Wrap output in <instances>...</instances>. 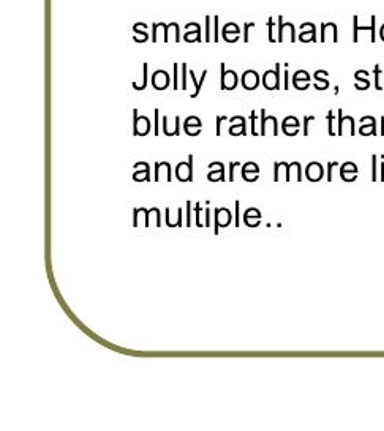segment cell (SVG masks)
I'll list each match as a JSON object with an SVG mask.
<instances>
[{
    "label": "cell",
    "mask_w": 384,
    "mask_h": 431,
    "mask_svg": "<svg viewBox=\"0 0 384 431\" xmlns=\"http://www.w3.org/2000/svg\"><path fill=\"white\" fill-rule=\"evenodd\" d=\"M375 22H377V17L372 16L370 17V25H359V16H353V41L354 43L359 41V32H369L370 33V41L375 43L377 41Z\"/></svg>",
    "instance_id": "cell-1"
},
{
    "label": "cell",
    "mask_w": 384,
    "mask_h": 431,
    "mask_svg": "<svg viewBox=\"0 0 384 431\" xmlns=\"http://www.w3.org/2000/svg\"><path fill=\"white\" fill-rule=\"evenodd\" d=\"M278 35H277V41L278 43H283L285 40H290L291 43L297 41V36H296V27L293 22H285L283 21V16H278Z\"/></svg>",
    "instance_id": "cell-2"
},
{
    "label": "cell",
    "mask_w": 384,
    "mask_h": 431,
    "mask_svg": "<svg viewBox=\"0 0 384 431\" xmlns=\"http://www.w3.org/2000/svg\"><path fill=\"white\" fill-rule=\"evenodd\" d=\"M220 87L222 90H234L239 84V76L234 70H226L225 63H220Z\"/></svg>",
    "instance_id": "cell-3"
},
{
    "label": "cell",
    "mask_w": 384,
    "mask_h": 431,
    "mask_svg": "<svg viewBox=\"0 0 384 431\" xmlns=\"http://www.w3.org/2000/svg\"><path fill=\"white\" fill-rule=\"evenodd\" d=\"M261 82L266 90H280V63H275L274 70L264 71Z\"/></svg>",
    "instance_id": "cell-4"
},
{
    "label": "cell",
    "mask_w": 384,
    "mask_h": 431,
    "mask_svg": "<svg viewBox=\"0 0 384 431\" xmlns=\"http://www.w3.org/2000/svg\"><path fill=\"white\" fill-rule=\"evenodd\" d=\"M133 135L134 136H146L150 133L152 123L147 119V116H138V109H133Z\"/></svg>",
    "instance_id": "cell-5"
},
{
    "label": "cell",
    "mask_w": 384,
    "mask_h": 431,
    "mask_svg": "<svg viewBox=\"0 0 384 431\" xmlns=\"http://www.w3.org/2000/svg\"><path fill=\"white\" fill-rule=\"evenodd\" d=\"M176 177L180 182L193 180V155L188 157V161H180L176 168Z\"/></svg>",
    "instance_id": "cell-6"
},
{
    "label": "cell",
    "mask_w": 384,
    "mask_h": 431,
    "mask_svg": "<svg viewBox=\"0 0 384 431\" xmlns=\"http://www.w3.org/2000/svg\"><path fill=\"white\" fill-rule=\"evenodd\" d=\"M214 214H215V229H214V232L218 234V232H220V227H226L229 223H231L233 216H231V212H229L226 207H223V209H215Z\"/></svg>",
    "instance_id": "cell-7"
},
{
    "label": "cell",
    "mask_w": 384,
    "mask_h": 431,
    "mask_svg": "<svg viewBox=\"0 0 384 431\" xmlns=\"http://www.w3.org/2000/svg\"><path fill=\"white\" fill-rule=\"evenodd\" d=\"M332 41V43H337L339 41V33H337V24L334 22H326L321 24V38L320 41L326 43V41Z\"/></svg>",
    "instance_id": "cell-8"
},
{
    "label": "cell",
    "mask_w": 384,
    "mask_h": 431,
    "mask_svg": "<svg viewBox=\"0 0 384 431\" xmlns=\"http://www.w3.org/2000/svg\"><path fill=\"white\" fill-rule=\"evenodd\" d=\"M241 84L245 90H255L259 85V74L255 70H245L241 76Z\"/></svg>",
    "instance_id": "cell-9"
},
{
    "label": "cell",
    "mask_w": 384,
    "mask_h": 431,
    "mask_svg": "<svg viewBox=\"0 0 384 431\" xmlns=\"http://www.w3.org/2000/svg\"><path fill=\"white\" fill-rule=\"evenodd\" d=\"M169 82H171L169 74H168V71H165V70H157L155 73L152 74V85H153V89L165 90V89L169 87Z\"/></svg>",
    "instance_id": "cell-10"
},
{
    "label": "cell",
    "mask_w": 384,
    "mask_h": 431,
    "mask_svg": "<svg viewBox=\"0 0 384 431\" xmlns=\"http://www.w3.org/2000/svg\"><path fill=\"white\" fill-rule=\"evenodd\" d=\"M201 130H203V122H201L196 116H190L184 122V131L188 136H198Z\"/></svg>",
    "instance_id": "cell-11"
},
{
    "label": "cell",
    "mask_w": 384,
    "mask_h": 431,
    "mask_svg": "<svg viewBox=\"0 0 384 431\" xmlns=\"http://www.w3.org/2000/svg\"><path fill=\"white\" fill-rule=\"evenodd\" d=\"M229 120H231L229 135H233V136H245L247 135V120L242 116H236Z\"/></svg>",
    "instance_id": "cell-12"
},
{
    "label": "cell",
    "mask_w": 384,
    "mask_h": 431,
    "mask_svg": "<svg viewBox=\"0 0 384 431\" xmlns=\"http://www.w3.org/2000/svg\"><path fill=\"white\" fill-rule=\"evenodd\" d=\"M359 133L362 136H375L377 135V122H375V117L372 116H364L361 119V128H359Z\"/></svg>",
    "instance_id": "cell-13"
},
{
    "label": "cell",
    "mask_w": 384,
    "mask_h": 431,
    "mask_svg": "<svg viewBox=\"0 0 384 431\" xmlns=\"http://www.w3.org/2000/svg\"><path fill=\"white\" fill-rule=\"evenodd\" d=\"M207 179L210 182H218V180H226L225 177V165L220 161H214L209 165V174H207Z\"/></svg>",
    "instance_id": "cell-14"
},
{
    "label": "cell",
    "mask_w": 384,
    "mask_h": 431,
    "mask_svg": "<svg viewBox=\"0 0 384 431\" xmlns=\"http://www.w3.org/2000/svg\"><path fill=\"white\" fill-rule=\"evenodd\" d=\"M323 176H324V169H323V166L320 165L318 161H312V163L307 165L305 177L309 179L310 182H318V180L323 179Z\"/></svg>",
    "instance_id": "cell-15"
},
{
    "label": "cell",
    "mask_w": 384,
    "mask_h": 431,
    "mask_svg": "<svg viewBox=\"0 0 384 431\" xmlns=\"http://www.w3.org/2000/svg\"><path fill=\"white\" fill-rule=\"evenodd\" d=\"M293 85L297 90H307L310 85V74L305 70H297L293 74Z\"/></svg>",
    "instance_id": "cell-16"
},
{
    "label": "cell",
    "mask_w": 384,
    "mask_h": 431,
    "mask_svg": "<svg viewBox=\"0 0 384 431\" xmlns=\"http://www.w3.org/2000/svg\"><path fill=\"white\" fill-rule=\"evenodd\" d=\"M299 27H301L302 33L299 35L297 40L302 41V43H310V41L315 43L316 41V27H315L313 22H304Z\"/></svg>",
    "instance_id": "cell-17"
},
{
    "label": "cell",
    "mask_w": 384,
    "mask_h": 431,
    "mask_svg": "<svg viewBox=\"0 0 384 431\" xmlns=\"http://www.w3.org/2000/svg\"><path fill=\"white\" fill-rule=\"evenodd\" d=\"M299 127H301V123L294 116H288L282 122V131L286 136H296L297 133H299Z\"/></svg>",
    "instance_id": "cell-18"
},
{
    "label": "cell",
    "mask_w": 384,
    "mask_h": 431,
    "mask_svg": "<svg viewBox=\"0 0 384 431\" xmlns=\"http://www.w3.org/2000/svg\"><path fill=\"white\" fill-rule=\"evenodd\" d=\"M241 35V28H239V25H236V24H233V22H228L223 28H222V36H223V40L226 41V43H236Z\"/></svg>",
    "instance_id": "cell-19"
},
{
    "label": "cell",
    "mask_w": 384,
    "mask_h": 431,
    "mask_svg": "<svg viewBox=\"0 0 384 431\" xmlns=\"http://www.w3.org/2000/svg\"><path fill=\"white\" fill-rule=\"evenodd\" d=\"M169 38H172L176 43L180 41V27L177 22H171L163 25V41H169Z\"/></svg>",
    "instance_id": "cell-20"
},
{
    "label": "cell",
    "mask_w": 384,
    "mask_h": 431,
    "mask_svg": "<svg viewBox=\"0 0 384 431\" xmlns=\"http://www.w3.org/2000/svg\"><path fill=\"white\" fill-rule=\"evenodd\" d=\"M259 116H261V130H259V133L264 136L267 133V125L271 123V125H272V133L277 136L278 135V122H277V119L274 116H266V109H261V114H259Z\"/></svg>",
    "instance_id": "cell-21"
},
{
    "label": "cell",
    "mask_w": 384,
    "mask_h": 431,
    "mask_svg": "<svg viewBox=\"0 0 384 431\" xmlns=\"http://www.w3.org/2000/svg\"><path fill=\"white\" fill-rule=\"evenodd\" d=\"M340 177H342V180H345V182L356 180V177H358V168H356V165H354V163H351V161H347L345 165H342V168H340Z\"/></svg>",
    "instance_id": "cell-22"
},
{
    "label": "cell",
    "mask_w": 384,
    "mask_h": 431,
    "mask_svg": "<svg viewBox=\"0 0 384 431\" xmlns=\"http://www.w3.org/2000/svg\"><path fill=\"white\" fill-rule=\"evenodd\" d=\"M155 182H160L161 179H166L168 182H171V165L168 161H161V163H155Z\"/></svg>",
    "instance_id": "cell-23"
},
{
    "label": "cell",
    "mask_w": 384,
    "mask_h": 431,
    "mask_svg": "<svg viewBox=\"0 0 384 431\" xmlns=\"http://www.w3.org/2000/svg\"><path fill=\"white\" fill-rule=\"evenodd\" d=\"M259 176V168L256 163L253 161H248L242 166V179L247 182H255Z\"/></svg>",
    "instance_id": "cell-24"
},
{
    "label": "cell",
    "mask_w": 384,
    "mask_h": 431,
    "mask_svg": "<svg viewBox=\"0 0 384 431\" xmlns=\"http://www.w3.org/2000/svg\"><path fill=\"white\" fill-rule=\"evenodd\" d=\"M133 33H134V38L133 40L136 43H146L147 40H150L149 35H147V25L144 22H138L133 25Z\"/></svg>",
    "instance_id": "cell-25"
},
{
    "label": "cell",
    "mask_w": 384,
    "mask_h": 431,
    "mask_svg": "<svg viewBox=\"0 0 384 431\" xmlns=\"http://www.w3.org/2000/svg\"><path fill=\"white\" fill-rule=\"evenodd\" d=\"M191 27H193V32H185V35H184V41H187V43H201L204 40L203 36H201V27H199V24L198 22H188Z\"/></svg>",
    "instance_id": "cell-26"
},
{
    "label": "cell",
    "mask_w": 384,
    "mask_h": 431,
    "mask_svg": "<svg viewBox=\"0 0 384 431\" xmlns=\"http://www.w3.org/2000/svg\"><path fill=\"white\" fill-rule=\"evenodd\" d=\"M369 76V71L366 70H359L354 73V81H356V89L358 90H367L370 87V81L366 78Z\"/></svg>",
    "instance_id": "cell-27"
},
{
    "label": "cell",
    "mask_w": 384,
    "mask_h": 431,
    "mask_svg": "<svg viewBox=\"0 0 384 431\" xmlns=\"http://www.w3.org/2000/svg\"><path fill=\"white\" fill-rule=\"evenodd\" d=\"M326 76H328V71H324V70H318V71H315V74H313V78H315V89L316 90H326L329 87V81H328V78H326Z\"/></svg>",
    "instance_id": "cell-28"
},
{
    "label": "cell",
    "mask_w": 384,
    "mask_h": 431,
    "mask_svg": "<svg viewBox=\"0 0 384 431\" xmlns=\"http://www.w3.org/2000/svg\"><path fill=\"white\" fill-rule=\"evenodd\" d=\"M252 219H255L256 223H259V219H261V212H259V210L255 209V207L247 209L245 214H244V221H245L247 226L253 227V221H252Z\"/></svg>",
    "instance_id": "cell-29"
},
{
    "label": "cell",
    "mask_w": 384,
    "mask_h": 431,
    "mask_svg": "<svg viewBox=\"0 0 384 431\" xmlns=\"http://www.w3.org/2000/svg\"><path fill=\"white\" fill-rule=\"evenodd\" d=\"M188 74H190V78L193 79V84H195V92L191 93L190 97H191V98H196L198 95H199V92H201V87H203L204 81H206L207 70H204V71H203V74H201V78H199V79H196V74H195V71H190Z\"/></svg>",
    "instance_id": "cell-30"
},
{
    "label": "cell",
    "mask_w": 384,
    "mask_h": 431,
    "mask_svg": "<svg viewBox=\"0 0 384 431\" xmlns=\"http://www.w3.org/2000/svg\"><path fill=\"white\" fill-rule=\"evenodd\" d=\"M141 166H142V171H138L134 169V174H133V179L136 182H142V180H150V168L147 163L144 161H139Z\"/></svg>",
    "instance_id": "cell-31"
},
{
    "label": "cell",
    "mask_w": 384,
    "mask_h": 431,
    "mask_svg": "<svg viewBox=\"0 0 384 431\" xmlns=\"http://www.w3.org/2000/svg\"><path fill=\"white\" fill-rule=\"evenodd\" d=\"M293 177H296L297 180H302V174H301V163H291V165H288V172H286V180H291Z\"/></svg>",
    "instance_id": "cell-32"
},
{
    "label": "cell",
    "mask_w": 384,
    "mask_h": 431,
    "mask_svg": "<svg viewBox=\"0 0 384 431\" xmlns=\"http://www.w3.org/2000/svg\"><path fill=\"white\" fill-rule=\"evenodd\" d=\"M142 70H144V78H142V82H141V84L133 82V89H136V90H144V89L147 87V70H149V65H147V63H144V65H142Z\"/></svg>",
    "instance_id": "cell-33"
},
{
    "label": "cell",
    "mask_w": 384,
    "mask_h": 431,
    "mask_svg": "<svg viewBox=\"0 0 384 431\" xmlns=\"http://www.w3.org/2000/svg\"><path fill=\"white\" fill-rule=\"evenodd\" d=\"M204 21H206V35H204V41L209 43V41H212V33H210V27H212L214 17L206 16V17H204Z\"/></svg>",
    "instance_id": "cell-34"
},
{
    "label": "cell",
    "mask_w": 384,
    "mask_h": 431,
    "mask_svg": "<svg viewBox=\"0 0 384 431\" xmlns=\"http://www.w3.org/2000/svg\"><path fill=\"white\" fill-rule=\"evenodd\" d=\"M180 70H182V74H180V85H182V90H187V73H188V66L187 63H182L180 65Z\"/></svg>",
    "instance_id": "cell-35"
},
{
    "label": "cell",
    "mask_w": 384,
    "mask_h": 431,
    "mask_svg": "<svg viewBox=\"0 0 384 431\" xmlns=\"http://www.w3.org/2000/svg\"><path fill=\"white\" fill-rule=\"evenodd\" d=\"M274 28H275V24H274V19L269 17L267 19V30H269V43H277V38L274 36Z\"/></svg>",
    "instance_id": "cell-36"
},
{
    "label": "cell",
    "mask_w": 384,
    "mask_h": 431,
    "mask_svg": "<svg viewBox=\"0 0 384 431\" xmlns=\"http://www.w3.org/2000/svg\"><path fill=\"white\" fill-rule=\"evenodd\" d=\"M373 76H375V89H377V90H381V82H380L381 70H380L378 65H375V68H373Z\"/></svg>",
    "instance_id": "cell-37"
},
{
    "label": "cell",
    "mask_w": 384,
    "mask_h": 431,
    "mask_svg": "<svg viewBox=\"0 0 384 431\" xmlns=\"http://www.w3.org/2000/svg\"><path fill=\"white\" fill-rule=\"evenodd\" d=\"M328 125H329L328 133H329L331 136H334V135H335V130H334V112H332V111L328 112Z\"/></svg>",
    "instance_id": "cell-38"
},
{
    "label": "cell",
    "mask_w": 384,
    "mask_h": 431,
    "mask_svg": "<svg viewBox=\"0 0 384 431\" xmlns=\"http://www.w3.org/2000/svg\"><path fill=\"white\" fill-rule=\"evenodd\" d=\"M378 157L377 155H372V180L375 182L377 179H378V176H377V165H378Z\"/></svg>",
    "instance_id": "cell-39"
},
{
    "label": "cell",
    "mask_w": 384,
    "mask_h": 431,
    "mask_svg": "<svg viewBox=\"0 0 384 431\" xmlns=\"http://www.w3.org/2000/svg\"><path fill=\"white\" fill-rule=\"evenodd\" d=\"M158 30H160V22L152 24V36H150V40H152L153 43L158 41Z\"/></svg>",
    "instance_id": "cell-40"
},
{
    "label": "cell",
    "mask_w": 384,
    "mask_h": 431,
    "mask_svg": "<svg viewBox=\"0 0 384 431\" xmlns=\"http://www.w3.org/2000/svg\"><path fill=\"white\" fill-rule=\"evenodd\" d=\"M252 27H255V22H245V24H244V38H242L244 43L250 41V38H248V30H250Z\"/></svg>",
    "instance_id": "cell-41"
},
{
    "label": "cell",
    "mask_w": 384,
    "mask_h": 431,
    "mask_svg": "<svg viewBox=\"0 0 384 431\" xmlns=\"http://www.w3.org/2000/svg\"><path fill=\"white\" fill-rule=\"evenodd\" d=\"M218 21L220 17L215 16L214 17V36H212V41H220V33H218Z\"/></svg>",
    "instance_id": "cell-42"
},
{
    "label": "cell",
    "mask_w": 384,
    "mask_h": 431,
    "mask_svg": "<svg viewBox=\"0 0 384 431\" xmlns=\"http://www.w3.org/2000/svg\"><path fill=\"white\" fill-rule=\"evenodd\" d=\"M250 120H252V135H253V136H258L259 131L256 130V112H255V111L250 112Z\"/></svg>",
    "instance_id": "cell-43"
},
{
    "label": "cell",
    "mask_w": 384,
    "mask_h": 431,
    "mask_svg": "<svg viewBox=\"0 0 384 431\" xmlns=\"http://www.w3.org/2000/svg\"><path fill=\"white\" fill-rule=\"evenodd\" d=\"M179 68H180V65L179 63H174V85H172V87H174V90H179Z\"/></svg>",
    "instance_id": "cell-44"
},
{
    "label": "cell",
    "mask_w": 384,
    "mask_h": 431,
    "mask_svg": "<svg viewBox=\"0 0 384 431\" xmlns=\"http://www.w3.org/2000/svg\"><path fill=\"white\" fill-rule=\"evenodd\" d=\"M226 119H228L226 116H218V117H217V130H215V135H217V136L222 135V122L226 120Z\"/></svg>",
    "instance_id": "cell-45"
},
{
    "label": "cell",
    "mask_w": 384,
    "mask_h": 431,
    "mask_svg": "<svg viewBox=\"0 0 384 431\" xmlns=\"http://www.w3.org/2000/svg\"><path fill=\"white\" fill-rule=\"evenodd\" d=\"M315 120V116H307L304 119V136H309V123Z\"/></svg>",
    "instance_id": "cell-46"
},
{
    "label": "cell",
    "mask_w": 384,
    "mask_h": 431,
    "mask_svg": "<svg viewBox=\"0 0 384 431\" xmlns=\"http://www.w3.org/2000/svg\"><path fill=\"white\" fill-rule=\"evenodd\" d=\"M237 165H239L237 161H231V163H229V177H228V180H231V182L234 180V168H236Z\"/></svg>",
    "instance_id": "cell-47"
},
{
    "label": "cell",
    "mask_w": 384,
    "mask_h": 431,
    "mask_svg": "<svg viewBox=\"0 0 384 431\" xmlns=\"http://www.w3.org/2000/svg\"><path fill=\"white\" fill-rule=\"evenodd\" d=\"M288 63H285V73H283V89L288 90V87H290V82H288Z\"/></svg>",
    "instance_id": "cell-48"
},
{
    "label": "cell",
    "mask_w": 384,
    "mask_h": 431,
    "mask_svg": "<svg viewBox=\"0 0 384 431\" xmlns=\"http://www.w3.org/2000/svg\"><path fill=\"white\" fill-rule=\"evenodd\" d=\"M337 165V161H329L328 163V180L331 182L332 180V168Z\"/></svg>",
    "instance_id": "cell-49"
},
{
    "label": "cell",
    "mask_w": 384,
    "mask_h": 431,
    "mask_svg": "<svg viewBox=\"0 0 384 431\" xmlns=\"http://www.w3.org/2000/svg\"><path fill=\"white\" fill-rule=\"evenodd\" d=\"M190 209H191V201H187V227L191 226V215H190Z\"/></svg>",
    "instance_id": "cell-50"
},
{
    "label": "cell",
    "mask_w": 384,
    "mask_h": 431,
    "mask_svg": "<svg viewBox=\"0 0 384 431\" xmlns=\"http://www.w3.org/2000/svg\"><path fill=\"white\" fill-rule=\"evenodd\" d=\"M155 130H153V133H155V136H158V133H160V128H158V114H160V111H158V108H155Z\"/></svg>",
    "instance_id": "cell-51"
},
{
    "label": "cell",
    "mask_w": 384,
    "mask_h": 431,
    "mask_svg": "<svg viewBox=\"0 0 384 431\" xmlns=\"http://www.w3.org/2000/svg\"><path fill=\"white\" fill-rule=\"evenodd\" d=\"M199 212H201V206H199V203H196V226L198 227H203V224H201V221H199Z\"/></svg>",
    "instance_id": "cell-52"
},
{
    "label": "cell",
    "mask_w": 384,
    "mask_h": 431,
    "mask_svg": "<svg viewBox=\"0 0 384 431\" xmlns=\"http://www.w3.org/2000/svg\"><path fill=\"white\" fill-rule=\"evenodd\" d=\"M206 227H210V209H209V201H207V209H206Z\"/></svg>",
    "instance_id": "cell-53"
},
{
    "label": "cell",
    "mask_w": 384,
    "mask_h": 431,
    "mask_svg": "<svg viewBox=\"0 0 384 431\" xmlns=\"http://www.w3.org/2000/svg\"><path fill=\"white\" fill-rule=\"evenodd\" d=\"M239 206H241V203H239V201H236V221H234L236 227L241 224V221H239Z\"/></svg>",
    "instance_id": "cell-54"
},
{
    "label": "cell",
    "mask_w": 384,
    "mask_h": 431,
    "mask_svg": "<svg viewBox=\"0 0 384 431\" xmlns=\"http://www.w3.org/2000/svg\"><path fill=\"white\" fill-rule=\"evenodd\" d=\"M378 35H380V38H381V41H384V24L380 27V32H378Z\"/></svg>",
    "instance_id": "cell-55"
},
{
    "label": "cell",
    "mask_w": 384,
    "mask_h": 431,
    "mask_svg": "<svg viewBox=\"0 0 384 431\" xmlns=\"http://www.w3.org/2000/svg\"><path fill=\"white\" fill-rule=\"evenodd\" d=\"M381 180H384V163L381 161Z\"/></svg>",
    "instance_id": "cell-56"
}]
</instances>
